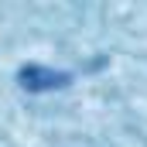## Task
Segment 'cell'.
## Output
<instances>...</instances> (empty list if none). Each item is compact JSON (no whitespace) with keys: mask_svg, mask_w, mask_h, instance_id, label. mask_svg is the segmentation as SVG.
Masks as SVG:
<instances>
[{"mask_svg":"<svg viewBox=\"0 0 147 147\" xmlns=\"http://www.w3.org/2000/svg\"><path fill=\"white\" fill-rule=\"evenodd\" d=\"M65 82H69V75L48 72V69H38V65H31V69H24V72H21V86H24V89H31V92L55 89V86H65Z\"/></svg>","mask_w":147,"mask_h":147,"instance_id":"1","label":"cell"}]
</instances>
